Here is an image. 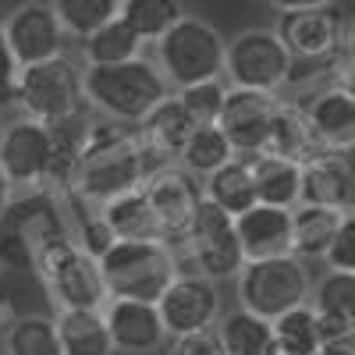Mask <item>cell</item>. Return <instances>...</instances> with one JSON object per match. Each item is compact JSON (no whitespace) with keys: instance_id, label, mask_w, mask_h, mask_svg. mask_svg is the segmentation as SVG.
<instances>
[{"instance_id":"obj_1","label":"cell","mask_w":355,"mask_h":355,"mask_svg":"<svg viewBox=\"0 0 355 355\" xmlns=\"http://www.w3.org/2000/svg\"><path fill=\"white\" fill-rule=\"evenodd\" d=\"M157 167V160L146 153V146L135 128H125L117 121H93L85 125L82 157H78V178H75V199L89 206H103L114 196H125L142 189L146 174Z\"/></svg>"},{"instance_id":"obj_2","label":"cell","mask_w":355,"mask_h":355,"mask_svg":"<svg viewBox=\"0 0 355 355\" xmlns=\"http://www.w3.org/2000/svg\"><path fill=\"white\" fill-rule=\"evenodd\" d=\"M82 89L85 103L117 125H139L164 96L174 93L157 61H146V57L125 64H85Z\"/></svg>"},{"instance_id":"obj_3","label":"cell","mask_w":355,"mask_h":355,"mask_svg":"<svg viewBox=\"0 0 355 355\" xmlns=\"http://www.w3.org/2000/svg\"><path fill=\"white\" fill-rule=\"evenodd\" d=\"M224 57H227V40L217 33V25L196 15L174 21L157 40V68L164 71L171 89L224 78Z\"/></svg>"},{"instance_id":"obj_4","label":"cell","mask_w":355,"mask_h":355,"mask_svg":"<svg viewBox=\"0 0 355 355\" xmlns=\"http://www.w3.org/2000/svg\"><path fill=\"white\" fill-rule=\"evenodd\" d=\"M100 274L110 299L160 302L167 284L178 277L174 249L164 242H114L103 259Z\"/></svg>"},{"instance_id":"obj_5","label":"cell","mask_w":355,"mask_h":355,"mask_svg":"<svg viewBox=\"0 0 355 355\" xmlns=\"http://www.w3.org/2000/svg\"><path fill=\"white\" fill-rule=\"evenodd\" d=\"M174 263H178V274H202L210 281L239 277L245 256H242L239 231H234V217L214 206L210 199H202L189 224L185 242L174 249Z\"/></svg>"},{"instance_id":"obj_6","label":"cell","mask_w":355,"mask_h":355,"mask_svg":"<svg viewBox=\"0 0 355 355\" xmlns=\"http://www.w3.org/2000/svg\"><path fill=\"white\" fill-rule=\"evenodd\" d=\"M15 107L43 125L68 121L75 114H85V89H82V68L68 53L53 57L43 64H28L18 75V100Z\"/></svg>"},{"instance_id":"obj_7","label":"cell","mask_w":355,"mask_h":355,"mask_svg":"<svg viewBox=\"0 0 355 355\" xmlns=\"http://www.w3.org/2000/svg\"><path fill=\"white\" fill-rule=\"evenodd\" d=\"M239 306L263 316L277 320L281 313L309 302V270L299 256H274V259H252L239 270Z\"/></svg>"},{"instance_id":"obj_8","label":"cell","mask_w":355,"mask_h":355,"mask_svg":"<svg viewBox=\"0 0 355 355\" xmlns=\"http://www.w3.org/2000/svg\"><path fill=\"white\" fill-rule=\"evenodd\" d=\"M291 53L274 28H245L227 40L224 78L231 89H256V93H277L291 82Z\"/></svg>"},{"instance_id":"obj_9","label":"cell","mask_w":355,"mask_h":355,"mask_svg":"<svg viewBox=\"0 0 355 355\" xmlns=\"http://www.w3.org/2000/svg\"><path fill=\"white\" fill-rule=\"evenodd\" d=\"M50 160H53V128L33 117H15L11 125L0 128V167H4L8 182L15 192H46L50 178Z\"/></svg>"},{"instance_id":"obj_10","label":"cell","mask_w":355,"mask_h":355,"mask_svg":"<svg viewBox=\"0 0 355 355\" xmlns=\"http://www.w3.org/2000/svg\"><path fill=\"white\" fill-rule=\"evenodd\" d=\"M142 196L164 231V245L178 249L189 234V224L202 202V185L182 164H157L142 182Z\"/></svg>"},{"instance_id":"obj_11","label":"cell","mask_w":355,"mask_h":355,"mask_svg":"<svg viewBox=\"0 0 355 355\" xmlns=\"http://www.w3.org/2000/svg\"><path fill=\"white\" fill-rule=\"evenodd\" d=\"M160 320L167 338H189L214 331L220 320V288L202 274H178L160 295Z\"/></svg>"},{"instance_id":"obj_12","label":"cell","mask_w":355,"mask_h":355,"mask_svg":"<svg viewBox=\"0 0 355 355\" xmlns=\"http://www.w3.org/2000/svg\"><path fill=\"white\" fill-rule=\"evenodd\" d=\"M0 25H4V36L21 68L53 61V57L64 53L68 36H64L61 21H57L50 0H25V4L11 8Z\"/></svg>"},{"instance_id":"obj_13","label":"cell","mask_w":355,"mask_h":355,"mask_svg":"<svg viewBox=\"0 0 355 355\" xmlns=\"http://www.w3.org/2000/svg\"><path fill=\"white\" fill-rule=\"evenodd\" d=\"M274 33L288 46L291 61H338V50L345 46V25L331 8L284 11L277 15Z\"/></svg>"},{"instance_id":"obj_14","label":"cell","mask_w":355,"mask_h":355,"mask_svg":"<svg viewBox=\"0 0 355 355\" xmlns=\"http://www.w3.org/2000/svg\"><path fill=\"white\" fill-rule=\"evenodd\" d=\"M281 96L277 93H256V89H227L224 110L217 117V128L227 135L234 153L256 157L266 146V132H270L274 110Z\"/></svg>"},{"instance_id":"obj_15","label":"cell","mask_w":355,"mask_h":355,"mask_svg":"<svg viewBox=\"0 0 355 355\" xmlns=\"http://www.w3.org/2000/svg\"><path fill=\"white\" fill-rule=\"evenodd\" d=\"M103 320L117 355H153L167 345V331L157 302L135 299H107Z\"/></svg>"},{"instance_id":"obj_16","label":"cell","mask_w":355,"mask_h":355,"mask_svg":"<svg viewBox=\"0 0 355 355\" xmlns=\"http://www.w3.org/2000/svg\"><path fill=\"white\" fill-rule=\"evenodd\" d=\"M299 202L327 206V210H352L355 206V167L345 153H320L302 164Z\"/></svg>"},{"instance_id":"obj_17","label":"cell","mask_w":355,"mask_h":355,"mask_svg":"<svg viewBox=\"0 0 355 355\" xmlns=\"http://www.w3.org/2000/svg\"><path fill=\"white\" fill-rule=\"evenodd\" d=\"M309 306L320 320V338L323 341L355 338V274L327 270L313 284Z\"/></svg>"},{"instance_id":"obj_18","label":"cell","mask_w":355,"mask_h":355,"mask_svg":"<svg viewBox=\"0 0 355 355\" xmlns=\"http://www.w3.org/2000/svg\"><path fill=\"white\" fill-rule=\"evenodd\" d=\"M146 153H150L157 164H178V157H182L189 135L196 132V121L189 117V110L182 107V100H178V93L164 96L150 114L142 117V121L135 125Z\"/></svg>"},{"instance_id":"obj_19","label":"cell","mask_w":355,"mask_h":355,"mask_svg":"<svg viewBox=\"0 0 355 355\" xmlns=\"http://www.w3.org/2000/svg\"><path fill=\"white\" fill-rule=\"evenodd\" d=\"M234 231H239L245 263L291 256V210L256 202L252 210L234 217Z\"/></svg>"},{"instance_id":"obj_20","label":"cell","mask_w":355,"mask_h":355,"mask_svg":"<svg viewBox=\"0 0 355 355\" xmlns=\"http://www.w3.org/2000/svg\"><path fill=\"white\" fill-rule=\"evenodd\" d=\"M306 117L313 139L323 153H348L355 150V100L338 85L323 89L306 103Z\"/></svg>"},{"instance_id":"obj_21","label":"cell","mask_w":355,"mask_h":355,"mask_svg":"<svg viewBox=\"0 0 355 355\" xmlns=\"http://www.w3.org/2000/svg\"><path fill=\"white\" fill-rule=\"evenodd\" d=\"M263 153L266 157L291 160V164H299V167L323 153L320 146H316V139H313V128H309V117H306V107L302 103H291V100H281L277 103L270 132H266Z\"/></svg>"},{"instance_id":"obj_22","label":"cell","mask_w":355,"mask_h":355,"mask_svg":"<svg viewBox=\"0 0 355 355\" xmlns=\"http://www.w3.org/2000/svg\"><path fill=\"white\" fill-rule=\"evenodd\" d=\"M202 199H210L214 206H220V210L231 214V217L252 210V206L259 202L252 157L234 153L224 167H217L210 178H202Z\"/></svg>"},{"instance_id":"obj_23","label":"cell","mask_w":355,"mask_h":355,"mask_svg":"<svg viewBox=\"0 0 355 355\" xmlns=\"http://www.w3.org/2000/svg\"><path fill=\"white\" fill-rule=\"evenodd\" d=\"M96 210L117 242H164V231L150 210V202H146L142 189L114 196L110 202L96 206Z\"/></svg>"},{"instance_id":"obj_24","label":"cell","mask_w":355,"mask_h":355,"mask_svg":"<svg viewBox=\"0 0 355 355\" xmlns=\"http://www.w3.org/2000/svg\"><path fill=\"white\" fill-rule=\"evenodd\" d=\"M214 334L227 355H277L274 323L242 309V306L231 313H220Z\"/></svg>"},{"instance_id":"obj_25","label":"cell","mask_w":355,"mask_h":355,"mask_svg":"<svg viewBox=\"0 0 355 355\" xmlns=\"http://www.w3.org/2000/svg\"><path fill=\"white\" fill-rule=\"evenodd\" d=\"M53 323L64 355H114L103 309H57Z\"/></svg>"},{"instance_id":"obj_26","label":"cell","mask_w":355,"mask_h":355,"mask_svg":"<svg viewBox=\"0 0 355 355\" xmlns=\"http://www.w3.org/2000/svg\"><path fill=\"white\" fill-rule=\"evenodd\" d=\"M345 210H327V206L299 202L291 210V256L299 259H323L338 234Z\"/></svg>"},{"instance_id":"obj_27","label":"cell","mask_w":355,"mask_h":355,"mask_svg":"<svg viewBox=\"0 0 355 355\" xmlns=\"http://www.w3.org/2000/svg\"><path fill=\"white\" fill-rule=\"evenodd\" d=\"M252 171H256V196H259V202L281 206V210H295V206H299V189H302V167L299 164L256 153L252 157Z\"/></svg>"},{"instance_id":"obj_28","label":"cell","mask_w":355,"mask_h":355,"mask_svg":"<svg viewBox=\"0 0 355 355\" xmlns=\"http://www.w3.org/2000/svg\"><path fill=\"white\" fill-rule=\"evenodd\" d=\"M78 46H82V61L85 64H125V61L142 57V40L121 18L107 21L103 28H96L93 36H85Z\"/></svg>"},{"instance_id":"obj_29","label":"cell","mask_w":355,"mask_h":355,"mask_svg":"<svg viewBox=\"0 0 355 355\" xmlns=\"http://www.w3.org/2000/svg\"><path fill=\"white\" fill-rule=\"evenodd\" d=\"M4 355H64L53 316H11L4 327Z\"/></svg>"},{"instance_id":"obj_30","label":"cell","mask_w":355,"mask_h":355,"mask_svg":"<svg viewBox=\"0 0 355 355\" xmlns=\"http://www.w3.org/2000/svg\"><path fill=\"white\" fill-rule=\"evenodd\" d=\"M117 18L128 21L142 43H157L174 21L185 18V4L182 0H121Z\"/></svg>"},{"instance_id":"obj_31","label":"cell","mask_w":355,"mask_h":355,"mask_svg":"<svg viewBox=\"0 0 355 355\" xmlns=\"http://www.w3.org/2000/svg\"><path fill=\"white\" fill-rule=\"evenodd\" d=\"M231 157H234V150H231L227 135H224L217 125H199V128L189 135V142H185L182 157H178V164H182L192 178H210V174H214L217 167H224Z\"/></svg>"},{"instance_id":"obj_32","label":"cell","mask_w":355,"mask_h":355,"mask_svg":"<svg viewBox=\"0 0 355 355\" xmlns=\"http://www.w3.org/2000/svg\"><path fill=\"white\" fill-rule=\"evenodd\" d=\"M50 8L61 21L64 36H75L78 43L85 36H93L96 28H103L107 21L117 18L121 0H50Z\"/></svg>"},{"instance_id":"obj_33","label":"cell","mask_w":355,"mask_h":355,"mask_svg":"<svg viewBox=\"0 0 355 355\" xmlns=\"http://www.w3.org/2000/svg\"><path fill=\"white\" fill-rule=\"evenodd\" d=\"M274 338H277V355H316L323 345L320 338V320L313 306H295L274 320Z\"/></svg>"},{"instance_id":"obj_34","label":"cell","mask_w":355,"mask_h":355,"mask_svg":"<svg viewBox=\"0 0 355 355\" xmlns=\"http://www.w3.org/2000/svg\"><path fill=\"white\" fill-rule=\"evenodd\" d=\"M227 89L224 78H210V82H196V85H185V89H174L182 107L189 110V117L199 125H217V117L224 110V100H227Z\"/></svg>"},{"instance_id":"obj_35","label":"cell","mask_w":355,"mask_h":355,"mask_svg":"<svg viewBox=\"0 0 355 355\" xmlns=\"http://www.w3.org/2000/svg\"><path fill=\"white\" fill-rule=\"evenodd\" d=\"M323 263H327V270H348V274H355V206L341 214L338 234H334L327 256H323Z\"/></svg>"},{"instance_id":"obj_36","label":"cell","mask_w":355,"mask_h":355,"mask_svg":"<svg viewBox=\"0 0 355 355\" xmlns=\"http://www.w3.org/2000/svg\"><path fill=\"white\" fill-rule=\"evenodd\" d=\"M18 75H21V64H18V57L4 36V25H0V110H8L15 107L18 100Z\"/></svg>"},{"instance_id":"obj_37","label":"cell","mask_w":355,"mask_h":355,"mask_svg":"<svg viewBox=\"0 0 355 355\" xmlns=\"http://www.w3.org/2000/svg\"><path fill=\"white\" fill-rule=\"evenodd\" d=\"M171 355H227L217 341L214 331H202V334H189V338H174Z\"/></svg>"},{"instance_id":"obj_38","label":"cell","mask_w":355,"mask_h":355,"mask_svg":"<svg viewBox=\"0 0 355 355\" xmlns=\"http://www.w3.org/2000/svg\"><path fill=\"white\" fill-rule=\"evenodd\" d=\"M334 85L355 100V57H348V53L338 57V64H334Z\"/></svg>"},{"instance_id":"obj_39","label":"cell","mask_w":355,"mask_h":355,"mask_svg":"<svg viewBox=\"0 0 355 355\" xmlns=\"http://www.w3.org/2000/svg\"><path fill=\"white\" fill-rule=\"evenodd\" d=\"M18 263H28L25 259V249L18 242H4V239H0V281H4Z\"/></svg>"},{"instance_id":"obj_40","label":"cell","mask_w":355,"mask_h":355,"mask_svg":"<svg viewBox=\"0 0 355 355\" xmlns=\"http://www.w3.org/2000/svg\"><path fill=\"white\" fill-rule=\"evenodd\" d=\"M270 4L284 15V11H316V8H331L334 0H270Z\"/></svg>"},{"instance_id":"obj_41","label":"cell","mask_w":355,"mask_h":355,"mask_svg":"<svg viewBox=\"0 0 355 355\" xmlns=\"http://www.w3.org/2000/svg\"><path fill=\"white\" fill-rule=\"evenodd\" d=\"M11 202H15V185L8 182L4 167H0V224H4V217L11 214Z\"/></svg>"},{"instance_id":"obj_42","label":"cell","mask_w":355,"mask_h":355,"mask_svg":"<svg viewBox=\"0 0 355 355\" xmlns=\"http://www.w3.org/2000/svg\"><path fill=\"white\" fill-rule=\"evenodd\" d=\"M316 355H355V338H348V341H323L316 348Z\"/></svg>"},{"instance_id":"obj_43","label":"cell","mask_w":355,"mask_h":355,"mask_svg":"<svg viewBox=\"0 0 355 355\" xmlns=\"http://www.w3.org/2000/svg\"><path fill=\"white\" fill-rule=\"evenodd\" d=\"M345 53H348V57H355V18L345 25Z\"/></svg>"},{"instance_id":"obj_44","label":"cell","mask_w":355,"mask_h":355,"mask_svg":"<svg viewBox=\"0 0 355 355\" xmlns=\"http://www.w3.org/2000/svg\"><path fill=\"white\" fill-rule=\"evenodd\" d=\"M8 320H11V306L0 299V327H8Z\"/></svg>"},{"instance_id":"obj_45","label":"cell","mask_w":355,"mask_h":355,"mask_svg":"<svg viewBox=\"0 0 355 355\" xmlns=\"http://www.w3.org/2000/svg\"><path fill=\"white\" fill-rule=\"evenodd\" d=\"M0 128H4V125H0Z\"/></svg>"}]
</instances>
